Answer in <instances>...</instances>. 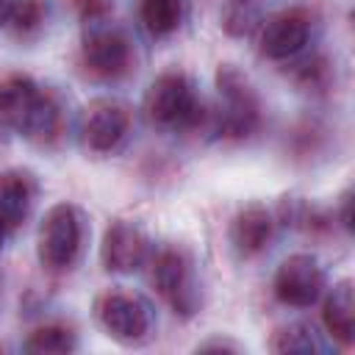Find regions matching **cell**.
Segmentation results:
<instances>
[{"instance_id": "obj_1", "label": "cell", "mask_w": 355, "mask_h": 355, "mask_svg": "<svg viewBox=\"0 0 355 355\" xmlns=\"http://www.w3.org/2000/svg\"><path fill=\"white\" fill-rule=\"evenodd\" d=\"M64 105L55 92L36 83L31 75L0 78V139H28L39 147H50L61 139Z\"/></svg>"}, {"instance_id": "obj_2", "label": "cell", "mask_w": 355, "mask_h": 355, "mask_svg": "<svg viewBox=\"0 0 355 355\" xmlns=\"http://www.w3.org/2000/svg\"><path fill=\"white\" fill-rule=\"evenodd\" d=\"M144 119L169 133H194L208 128V103L194 78L183 69L161 72L141 97Z\"/></svg>"}, {"instance_id": "obj_3", "label": "cell", "mask_w": 355, "mask_h": 355, "mask_svg": "<svg viewBox=\"0 0 355 355\" xmlns=\"http://www.w3.org/2000/svg\"><path fill=\"white\" fill-rule=\"evenodd\" d=\"M216 103L208 105V133L227 141L250 139L263 119V105L252 80L236 64H219L214 75Z\"/></svg>"}, {"instance_id": "obj_4", "label": "cell", "mask_w": 355, "mask_h": 355, "mask_svg": "<svg viewBox=\"0 0 355 355\" xmlns=\"http://www.w3.org/2000/svg\"><path fill=\"white\" fill-rule=\"evenodd\" d=\"M86 214L78 202H53L36 227V258L47 272H69L86 247Z\"/></svg>"}, {"instance_id": "obj_5", "label": "cell", "mask_w": 355, "mask_h": 355, "mask_svg": "<svg viewBox=\"0 0 355 355\" xmlns=\"http://www.w3.org/2000/svg\"><path fill=\"white\" fill-rule=\"evenodd\" d=\"M150 283L158 297L169 305V311L180 319L197 316L202 308V280L197 275V263L186 247L166 244L153 250L150 261Z\"/></svg>"}, {"instance_id": "obj_6", "label": "cell", "mask_w": 355, "mask_h": 355, "mask_svg": "<svg viewBox=\"0 0 355 355\" xmlns=\"http://www.w3.org/2000/svg\"><path fill=\"white\" fill-rule=\"evenodd\" d=\"M94 319L103 333L122 347H141L155 333L153 302L130 288H108L94 300Z\"/></svg>"}, {"instance_id": "obj_7", "label": "cell", "mask_w": 355, "mask_h": 355, "mask_svg": "<svg viewBox=\"0 0 355 355\" xmlns=\"http://www.w3.org/2000/svg\"><path fill=\"white\" fill-rule=\"evenodd\" d=\"M133 130V114L119 97H94L89 100L75 122L78 144L92 158H111L125 150Z\"/></svg>"}, {"instance_id": "obj_8", "label": "cell", "mask_w": 355, "mask_h": 355, "mask_svg": "<svg viewBox=\"0 0 355 355\" xmlns=\"http://www.w3.org/2000/svg\"><path fill=\"white\" fill-rule=\"evenodd\" d=\"M80 61L83 67L103 80H116L133 67V42L130 36L111 19L80 22Z\"/></svg>"}, {"instance_id": "obj_9", "label": "cell", "mask_w": 355, "mask_h": 355, "mask_svg": "<svg viewBox=\"0 0 355 355\" xmlns=\"http://www.w3.org/2000/svg\"><path fill=\"white\" fill-rule=\"evenodd\" d=\"M311 36H313V14L302 6L280 8L263 17L255 33L258 53L275 64H288L297 55H302L311 44Z\"/></svg>"}, {"instance_id": "obj_10", "label": "cell", "mask_w": 355, "mask_h": 355, "mask_svg": "<svg viewBox=\"0 0 355 355\" xmlns=\"http://www.w3.org/2000/svg\"><path fill=\"white\" fill-rule=\"evenodd\" d=\"M327 288V269L313 252H291L272 277V294L286 308H311Z\"/></svg>"}, {"instance_id": "obj_11", "label": "cell", "mask_w": 355, "mask_h": 355, "mask_svg": "<svg viewBox=\"0 0 355 355\" xmlns=\"http://www.w3.org/2000/svg\"><path fill=\"white\" fill-rule=\"evenodd\" d=\"M153 241L147 230L133 219H111L100 239V263L111 275H133L147 266Z\"/></svg>"}, {"instance_id": "obj_12", "label": "cell", "mask_w": 355, "mask_h": 355, "mask_svg": "<svg viewBox=\"0 0 355 355\" xmlns=\"http://www.w3.org/2000/svg\"><path fill=\"white\" fill-rule=\"evenodd\" d=\"M275 233H277L275 211H269L263 202H244L230 216V225H227L230 250L241 261H252L261 252H266Z\"/></svg>"}, {"instance_id": "obj_13", "label": "cell", "mask_w": 355, "mask_h": 355, "mask_svg": "<svg viewBox=\"0 0 355 355\" xmlns=\"http://www.w3.org/2000/svg\"><path fill=\"white\" fill-rule=\"evenodd\" d=\"M39 197V180L31 169L11 166L0 172V219L17 230L33 211Z\"/></svg>"}, {"instance_id": "obj_14", "label": "cell", "mask_w": 355, "mask_h": 355, "mask_svg": "<svg viewBox=\"0 0 355 355\" xmlns=\"http://www.w3.org/2000/svg\"><path fill=\"white\" fill-rule=\"evenodd\" d=\"M322 330L333 344L349 347L355 341V291L352 280H338L322 294Z\"/></svg>"}, {"instance_id": "obj_15", "label": "cell", "mask_w": 355, "mask_h": 355, "mask_svg": "<svg viewBox=\"0 0 355 355\" xmlns=\"http://www.w3.org/2000/svg\"><path fill=\"white\" fill-rule=\"evenodd\" d=\"M333 347H336L333 338L322 327H316L313 322H302V319L280 324L269 338V349L280 352V355H288V352H294V355H322V352H330Z\"/></svg>"}, {"instance_id": "obj_16", "label": "cell", "mask_w": 355, "mask_h": 355, "mask_svg": "<svg viewBox=\"0 0 355 355\" xmlns=\"http://www.w3.org/2000/svg\"><path fill=\"white\" fill-rule=\"evenodd\" d=\"M189 14V0H139V22L153 39H166L180 31Z\"/></svg>"}, {"instance_id": "obj_17", "label": "cell", "mask_w": 355, "mask_h": 355, "mask_svg": "<svg viewBox=\"0 0 355 355\" xmlns=\"http://www.w3.org/2000/svg\"><path fill=\"white\" fill-rule=\"evenodd\" d=\"M50 17H53L50 0H11L6 28H8L17 39L31 42V39H36V36L44 33Z\"/></svg>"}, {"instance_id": "obj_18", "label": "cell", "mask_w": 355, "mask_h": 355, "mask_svg": "<svg viewBox=\"0 0 355 355\" xmlns=\"http://www.w3.org/2000/svg\"><path fill=\"white\" fill-rule=\"evenodd\" d=\"M22 349L31 355H69L78 349V333L64 322H44L28 333Z\"/></svg>"}, {"instance_id": "obj_19", "label": "cell", "mask_w": 355, "mask_h": 355, "mask_svg": "<svg viewBox=\"0 0 355 355\" xmlns=\"http://www.w3.org/2000/svg\"><path fill=\"white\" fill-rule=\"evenodd\" d=\"M263 22V8L258 0H227L219 11V28L230 39H252Z\"/></svg>"}, {"instance_id": "obj_20", "label": "cell", "mask_w": 355, "mask_h": 355, "mask_svg": "<svg viewBox=\"0 0 355 355\" xmlns=\"http://www.w3.org/2000/svg\"><path fill=\"white\" fill-rule=\"evenodd\" d=\"M288 67H291L294 80L308 92H322V89L330 86V72L333 69H330V61L324 55H305L302 53L294 61H288Z\"/></svg>"}, {"instance_id": "obj_21", "label": "cell", "mask_w": 355, "mask_h": 355, "mask_svg": "<svg viewBox=\"0 0 355 355\" xmlns=\"http://www.w3.org/2000/svg\"><path fill=\"white\" fill-rule=\"evenodd\" d=\"M333 214V225H338L344 233L352 230V189H344L336 200V208H330Z\"/></svg>"}, {"instance_id": "obj_22", "label": "cell", "mask_w": 355, "mask_h": 355, "mask_svg": "<svg viewBox=\"0 0 355 355\" xmlns=\"http://www.w3.org/2000/svg\"><path fill=\"white\" fill-rule=\"evenodd\" d=\"M80 22H92V19H103L111 17V0H72Z\"/></svg>"}, {"instance_id": "obj_23", "label": "cell", "mask_w": 355, "mask_h": 355, "mask_svg": "<svg viewBox=\"0 0 355 355\" xmlns=\"http://www.w3.org/2000/svg\"><path fill=\"white\" fill-rule=\"evenodd\" d=\"M241 349L244 347L227 336H211V338L197 344V352H241Z\"/></svg>"}, {"instance_id": "obj_24", "label": "cell", "mask_w": 355, "mask_h": 355, "mask_svg": "<svg viewBox=\"0 0 355 355\" xmlns=\"http://www.w3.org/2000/svg\"><path fill=\"white\" fill-rule=\"evenodd\" d=\"M11 233H14V230H11V227H8V225L0 219V250L6 247V241H8V236H11Z\"/></svg>"}, {"instance_id": "obj_25", "label": "cell", "mask_w": 355, "mask_h": 355, "mask_svg": "<svg viewBox=\"0 0 355 355\" xmlns=\"http://www.w3.org/2000/svg\"><path fill=\"white\" fill-rule=\"evenodd\" d=\"M8 6H11V0H0V31L6 28V19H8Z\"/></svg>"}, {"instance_id": "obj_26", "label": "cell", "mask_w": 355, "mask_h": 355, "mask_svg": "<svg viewBox=\"0 0 355 355\" xmlns=\"http://www.w3.org/2000/svg\"><path fill=\"white\" fill-rule=\"evenodd\" d=\"M0 286H3V280H0Z\"/></svg>"}]
</instances>
